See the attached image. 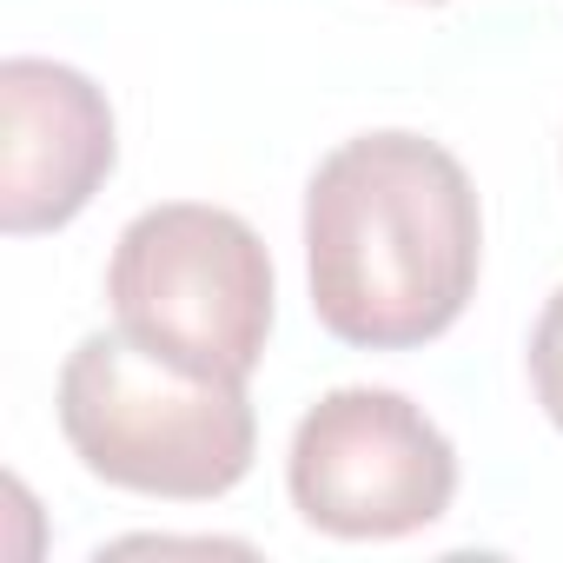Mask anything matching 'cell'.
Listing matches in <instances>:
<instances>
[{"label":"cell","mask_w":563,"mask_h":563,"mask_svg":"<svg viewBox=\"0 0 563 563\" xmlns=\"http://www.w3.org/2000/svg\"><path fill=\"white\" fill-rule=\"evenodd\" d=\"M60 438L74 457L140 497H225L258 451V418L239 378H206L140 339L87 332L60 365Z\"/></svg>","instance_id":"cell-2"},{"label":"cell","mask_w":563,"mask_h":563,"mask_svg":"<svg viewBox=\"0 0 563 563\" xmlns=\"http://www.w3.org/2000/svg\"><path fill=\"white\" fill-rule=\"evenodd\" d=\"M286 490L292 510L325 537H411L451 510L457 451L405 391L339 385L299 418Z\"/></svg>","instance_id":"cell-4"},{"label":"cell","mask_w":563,"mask_h":563,"mask_svg":"<svg viewBox=\"0 0 563 563\" xmlns=\"http://www.w3.org/2000/svg\"><path fill=\"white\" fill-rule=\"evenodd\" d=\"M0 120H8V166H0V225L14 239L60 232L93 206L120 159L107 93L60 60L14 54L0 67Z\"/></svg>","instance_id":"cell-5"},{"label":"cell","mask_w":563,"mask_h":563,"mask_svg":"<svg viewBox=\"0 0 563 563\" xmlns=\"http://www.w3.org/2000/svg\"><path fill=\"white\" fill-rule=\"evenodd\" d=\"M484 265L477 186L424 133H358L306 186L312 312L339 345L411 352L444 339Z\"/></svg>","instance_id":"cell-1"},{"label":"cell","mask_w":563,"mask_h":563,"mask_svg":"<svg viewBox=\"0 0 563 563\" xmlns=\"http://www.w3.org/2000/svg\"><path fill=\"white\" fill-rule=\"evenodd\" d=\"M107 299L126 339L245 385L272 339V252L239 212L166 199L126 219Z\"/></svg>","instance_id":"cell-3"},{"label":"cell","mask_w":563,"mask_h":563,"mask_svg":"<svg viewBox=\"0 0 563 563\" xmlns=\"http://www.w3.org/2000/svg\"><path fill=\"white\" fill-rule=\"evenodd\" d=\"M530 385H537V405L543 418L563 431V286L550 292L537 332H530Z\"/></svg>","instance_id":"cell-6"}]
</instances>
